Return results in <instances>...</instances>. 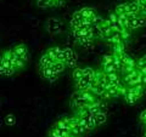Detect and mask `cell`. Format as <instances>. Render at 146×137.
<instances>
[{
	"label": "cell",
	"instance_id": "1",
	"mask_svg": "<svg viewBox=\"0 0 146 137\" xmlns=\"http://www.w3.org/2000/svg\"><path fill=\"white\" fill-rule=\"evenodd\" d=\"M98 99L91 91H78L76 90L71 95L70 98V106L74 112H78L80 109L89 107Z\"/></svg>",
	"mask_w": 146,
	"mask_h": 137
},
{
	"label": "cell",
	"instance_id": "2",
	"mask_svg": "<svg viewBox=\"0 0 146 137\" xmlns=\"http://www.w3.org/2000/svg\"><path fill=\"white\" fill-rule=\"evenodd\" d=\"M74 117L79 120V123L85 127V130L88 132L93 131L98 127L96 124H95V118L93 114H91V112L89 111L88 107L80 109L78 112H74Z\"/></svg>",
	"mask_w": 146,
	"mask_h": 137
},
{
	"label": "cell",
	"instance_id": "3",
	"mask_svg": "<svg viewBox=\"0 0 146 137\" xmlns=\"http://www.w3.org/2000/svg\"><path fill=\"white\" fill-rule=\"evenodd\" d=\"M101 70L105 73H118L121 72L119 61L113 53H107L102 57L101 61Z\"/></svg>",
	"mask_w": 146,
	"mask_h": 137
},
{
	"label": "cell",
	"instance_id": "4",
	"mask_svg": "<svg viewBox=\"0 0 146 137\" xmlns=\"http://www.w3.org/2000/svg\"><path fill=\"white\" fill-rule=\"evenodd\" d=\"M108 22H110V24H111L113 30L118 32V33H121L122 38L124 39V41H127V40L130 38V30H128L125 27H124V24L121 22L119 17H118V15H117L116 12H111V13H110Z\"/></svg>",
	"mask_w": 146,
	"mask_h": 137
},
{
	"label": "cell",
	"instance_id": "5",
	"mask_svg": "<svg viewBox=\"0 0 146 137\" xmlns=\"http://www.w3.org/2000/svg\"><path fill=\"white\" fill-rule=\"evenodd\" d=\"M115 12L117 15H123V13H128V15H133V16H138L141 15L140 7L136 4V1H127V3H122L118 4L115 9Z\"/></svg>",
	"mask_w": 146,
	"mask_h": 137
},
{
	"label": "cell",
	"instance_id": "6",
	"mask_svg": "<svg viewBox=\"0 0 146 137\" xmlns=\"http://www.w3.org/2000/svg\"><path fill=\"white\" fill-rule=\"evenodd\" d=\"M122 81L125 86H133L135 84H138L141 81V72L135 68L133 70L125 72L122 74Z\"/></svg>",
	"mask_w": 146,
	"mask_h": 137
},
{
	"label": "cell",
	"instance_id": "7",
	"mask_svg": "<svg viewBox=\"0 0 146 137\" xmlns=\"http://www.w3.org/2000/svg\"><path fill=\"white\" fill-rule=\"evenodd\" d=\"M45 28H46L48 33L51 35H57L61 34L63 32V23L60 18L56 17H51L46 21V24H45Z\"/></svg>",
	"mask_w": 146,
	"mask_h": 137
},
{
	"label": "cell",
	"instance_id": "8",
	"mask_svg": "<svg viewBox=\"0 0 146 137\" xmlns=\"http://www.w3.org/2000/svg\"><path fill=\"white\" fill-rule=\"evenodd\" d=\"M63 62L67 68H76L78 62V55L71 47H63Z\"/></svg>",
	"mask_w": 146,
	"mask_h": 137
},
{
	"label": "cell",
	"instance_id": "9",
	"mask_svg": "<svg viewBox=\"0 0 146 137\" xmlns=\"http://www.w3.org/2000/svg\"><path fill=\"white\" fill-rule=\"evenodd\" d=\"M146 24V17L144 15H138V16H133L130 15L129 20L125 23V28L128 30H135L138 28H141Z\"/></svg>",
	"mask_w": 146,
	"mask_h": 137
},
{
	"label": "cell",
	"instance_id": "10",
	"mask_svg": "<svg viewBox=\"0 0 146 137\" xmlns=\"http://www.w3.org/2000/svg\"><path fill=\"white\" fill-rule=\"evenodd\" d=\"M3 56V63H4V75L5 76H11L15 74V69L12 67V62H11V51L6 50L1 53Z\"/></svg>",
	"mask_w": 146,
	"mask_h": 137
},
{
	"label": "cell",
	"instance_id": "11",
	"mask_svg": "<svg viewBox=\"0 0 146 137\" xmlns=\"http://www.w3.org/2000/svg\"><path fill=\"white\" fill-rule=\"evenodd\" d=\"M121 96H122L123 98H124V101H125L128 104H135V103L141 98L138 94H135V92H134V90H133V89H130L129 86H125V85L123 86L122 92H121Z\"/></svg>",
	"mask_w": 146,
	"mask_h": 137
},
{
	"label": "cell",
	"instance_id": "12",
	"mask_svg": "<svg viewBox=\"0 0 146 137\" xmlns=\"http://www.w3.org/2000/svg\"><path fill=\"white\" fill-rule=\"evenodd\" d=\"M39 73H40V76H42L44 80L49 81V83H55V81L60 78V75H58L51 67H48V68L39 67Z\"/></svg>",
	"mask_w": 146,
	"mask_h": 137
},
{
	"label": "cell",
	"instance_id": "13",
	"mask_svg": "<svg viewBox=\"0 0 146 137\" xmlns=\"http://www.w3.org/2000/svg\"><path fill=\"white\" fill-rule=\"evenodd\" d=\"M86 132L88 131L85 130V127L80 124L79 120L77 119L74 115H73V123H72V126H71V135L77 136V137H82V136H84Z\"/></svg>",
	"mask_w": 146,
	"mask_h": 137
},
{
	"label": "cell",
	"instance_id": "14",
	"mask_svg": "<svg viewBox=\"0 0 146 137\" xmlns=\"http://www.w3.org/2000/svg\"><path fill=\"white\" fill-rule=\"evenodd\" d=\"M11 52L16 56L23 58V60L28 61V57H29V51H28V47H27L26 44H17L16 46H13L11 49Z\"/></svg>",
	"mask_w": 146,
	"mask_h": 137
},
{
	"label": "cell",
	"instance_id": "15",
	"mask_svg": "<svg viewBox=\"0 0 146 137\" xmlns=\"http://www.w3.org/2000/svg\"><path fill=\"white\" fill-rule=\"evenodd\" d=\"M86 23H90V22H88L85 20V18L82 16V13L78 11H76V12H73V15L71 17V21H70V26H71V29L73 28H77V27H79L82 24H86ZM91 24V23H90Z\"/></svg>",
	"mask_w": 146,
	"mask_h": 137
},
{
	"label": "cell",
	"instance_id": "16",
	"mask_svg": "<svg viewBox=\"0 0 146 137\" xmlns=\"http://www.w3.org/2000/svg\"><path fill=\"white\" fill-rule=\"evenodd\" d=\"M79 12L82 13V16H83L84 18L88 22H90L91 24H93V22L95 21V18H96L99 15L96 13V11L94 10L93 7H89V6H85V7H82Z\"/></svg>",
	"mask_w": 146,
	"mask_h": 137
},
{
	"label": "cell",
	"instance_id": "17",
	"mask_svg": "<svg viewBox=\"0 0 146 137\" xmlns=\"http://www.w3.org/2000/svg\"><path fill=\"white\" fill-rule=\"evenodd\" d=\"M46 52L54 58L55 61H61V62H63V47L52 46V47L48 49Z\"/></svg>",
	"mask_w": 146,
	"mask_h": 137
},
{
	"label": "cell",
	"instance_id": "18",
	"mask_svg": "<svg viewBox=\"0 0 146 137\" xmlns=\"http://www.w3.org/2000/svg\"><path fill=\"white\" fill-rule=\"evenodd\" d=\"M10 51H11V50H10ZM11 62H12V67H13V69H15V72H18V70L23 69V68L26 67V65H27L26 60L16 56V55H13L12 52H11Z\"/></svg>",
	"mask_w": 146,
	"mask_h": 137
},
{
	"label": "cell",
	"instance_id": "19",
	"mask_svg": "<svg viewBox=\"0 0 146 137\" xmlns=\"http://www.w3.org/2000/svg\"><path fill=\"white\" fill-rule=\"evenodd\" d=\"M56 62L54 58L50 56L48 52H44L42 56H40V60H39V67L40 68H48V67H51L54 63Z\"/></svg>",
	"mask_w": 146,
	"mask_h": 137
},
{
	"label": "cell",
	"instance_id": "20",
	"mask_svg": "<svg viewBox=\"0 0 146 137\" xmlns=\"http://www.w3.org/2000/svg\"><path fill=\"white\" fill-rule=\"evenodd\" d=\"M71 134L68 131L63 130L58 126H55V125H52V127L49 131V137H68Z\"/></svg>",
	"mask_w": 146,
	"mask_h": 137
},
{
	"label": "cell",
	"instance_id": "21",
	"mask_svg": "<svg viewBox=\"0 0 146 137\" xmlns=\"http://www.w3.org/2000/svg\"><path fill=\"white\" fill-rule=\"evenodd\" d=\"M94 118H95V124H96V126L99 127L107 121V113H106V111H101L98 114H95Z\"/></svg>",
	"mask_w": 146,
	"mask_h": 137
},
{
	"label": "cell",
	"instance_id": "22",
	"mask_svg": "<svg viewBox=\"0 0 146 137\" xmlns=\"http://www.w3.org/2000/svg\"><path fill=\"white\" fill-rule=\"evenodd\" d=\"M51 68H52V69H54L55 72L57 73L58 75H61L62 73L65 72V69H66L67 67H66V65H65V62H61V61H56V62H55L54 65L51 66Z\"/></svg>",
	"mask_w": 146,
	"mask_h": 137
},
{
	"label": "cell",
	"instance_id": "23",
	"mask_svg": "<svg viewBox=\"0 0 146 137\" xmlns=\"http://www.w3.org/2000/svg\"><path fill=\"white\" fill-rule=\"evenodd\" d=\"M136 68L143 73V74H146V55L141 56L138 61H136Z\"/></svg>",
	"mask_w": 146,
	"mask_h": 137
},
{
	"label": "cell",
	"instance_id": "24",
	"mask_svg": "<svg viewBox=\"0 0 146 137\" xmlns=\"http://www.w3.org/2000/svg\"><path fill=\"white\" fill-rule=\"evenodd\" d=\"M82 76H83V68H80V67L73 68V72H72V79H73V81H74V83L79 81L82 79Z\"/></svg>",
	"mask_w": 146,
	"mask_h": 137
},
{
	"label": "cell",
	"instance_id": "25",
	"mask_svg": "<svg viewBox=\"0 0 146 137\" xmlns=\"http://www.w3.org/2000/svg\"><path fill=\"white\" fill-rule=\"evenodd\" d=\"M77 43H78L80 46H83L85 49H89L90 46H93L94 44V39H88V38H83V39H77Z\"/></svg>",
	"mask_w": 146,
	"mask_h": 137
},
{
	"label": "cell",
	"instance_id": "26",
	"mask_svg": "<svg viewBox=\"0 0 146 137\" xmlns=\"http://www.w3.org/2000/svg\"><path fill=\"white\" fill-rule=\"evenodd\" d=\"M5 124L9 125V126L16 124V117H15V114H12V113L7 114V115L5 117Z\"/></svg>",
	"mask_w": 146,
	"mask_h": 137
},
{
	"label": "cell",
	"instance_id": "27",
	"mask_svg": "<svg viewBox=\"0 0 146 137\" xmlns=\"http://www.w3.org/2000/svg\"><path fill=\"white\" fill-rule=\"evenodd\" d=\"M136 4L139 5L140 7V11H141V15H144L146 17V0H135Z\"/></svg>",
	"mask_w": 146,
	"mask_h": 137
},
{
	"label": "cell",
	"instance_id": "28",
	"mask_svg": "<svg viewBox=\"0 0 146 137\" xmlns=\"http://www.w3.org/2000/svg\"><path fill=\"white\" fill-rule=\"evenodd\" d=\"M139 120H140V123H141V124H143L144 126H146V109H144V111L140 113Z\"/></svg>",
	"mask_w": 146,
	"mask_h": 137
},
{
	"label": "cell",
	"instance_id": "29",
	"mask_svg": "<svg viewBox=\"0 0 146 137\" xmlns=\"http://www.w3.org/2000/svg\"><path fill=\"white\" fill-rule=\"evenodd\" d=\"M66 0H52V7H58L65 4Z\"/></svg>",
	"mask_w": 146,
	"mask_h": 137
},
{
	"label": "cell",
	"instance_id": "30",
	"mask_svg": "<svg viewBox=\"0 0 146 137\" xmlns=\"http://www.w3.org/2000/svg\"><path fill=\"white\" fill-rule=\"evenodd\" d=\"M0 75H4V63H3V56L0 55Z\"/></svg>",
	"mask_w": 146,
	"mask_h": 137
},
{
	"label": "cell",
	"instance_id": "31",
	"mask_svg": "<svg viewBox=\"0 0 146 137\" xmlns=\"http://www.w3.org/2000/svg\"><path fill=\"white\" fill-rule=\"evenodd\" d=\"M144 137H146V126H145V130H144Z\"/></svg>",
	"mask_w": 146,
	"mask_h": 137
},
{
	"label": "cell",
	"instance_id": "32",
	"mask_svg": "<svg viewBox=\"0 0 146 137\" xmlns=\"http://www.w3.org/2000/svg\"><path fill=\"white\" fill-rule=\"evenodd\" d=\"M68 137H77V136H73V135H70V136H68Z\"/></svg>",
	"mask_w": 146,
	"mask_h": 137
}]
</instances>
